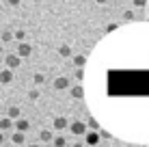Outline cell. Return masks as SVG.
Here are the masks:
<instances>
[{"label":"cell","instance_id":"cell-1","mask_svg":"<svg viewBox=\"0 0 149 147\" xmlns=\"http://www.w3.org/2000/svg\"><path fill=\"white\" fill-rule=\"evenodd\" d=\"M86 100L112 134L149 143V24L119 28L93 50Z\"/></svg>","mask_w":149,"mask_h":147}]
</instances>
